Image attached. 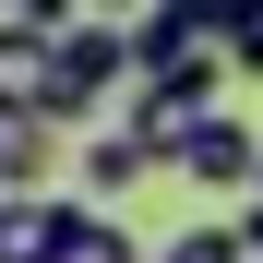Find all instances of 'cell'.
<instances>
[{"label": "cell", "instance_id": "6da1fadb", "mask_svg": "<svg viewBox=\"0 0 263 263\" xmlns=\"http://www.w3.org/2000/svg\"><path fill=\"white\" fill-rule=\"evenodd\" d=\"M132 72H144V60H132V24H120V12H72V24H60V72H48V120L72 132V120L120 108Z\"/></svg>", "mask_w": 263, "mask_h": 263}, {"label": "cell", "instance_id": "7a4b0ae2", "mask_svg": "<svg viewBox=\"0 0 263 263\" xmlns=\"http://www.w3.org/2000/svg\"><path fill=\"white\" fill-rule=\"evenodd\" d=\"M251 167H263V132L228 120V108H203L180 144H167V180H192V192H251Z\"/></svg>", "mask_w": 263, "mask_h": 263}, {"label": "cell", "instance_id": "3957f363", "mask_svg": "<svg viewBox=\"0 0 263 263\" xmlns=\"http://www.w3.org/2000/svg\"><path fill=\"white\" fill-rule=\"evenodd\" d=\"M144 180H167V156H156L132 120H120V132H96V144L72 156V192H84V203H132Z\"/></svg>", "mask_w": 263, "mask_h": 263}, {"label": "cell", "instance_id": "277c9868", "mask_svg": "<svg viewBox=\"0 0 263 263\" xmlns=\"http://www.w3.org/2000/svg\"><path fill=\"white\" fill-rule=\"evenodd\" d=\"M48 72H60V24H24V12H0V120L48 108Z\"/></svg>", "mask_w": 263, "mask_h": 263}, {"label": "cell", "instance_id": "5b68a950", "mask_svg": "<svg viewBox=\"0 0 263 263\" xmlns=\"http://www.w3.org/2000/svg\"><path fill=\"white\" fill-rule=\"evenodd\" d=\"M60 180H72V156H60V120H48V108L0 120V192H60Z\"/></svg>", "mask_w": 263, "mask_h": 263}, {"label": "cell", "instance_id": "8992f818", "mask_svg": "<svg viewBox=\"0 0 263 263\" xmlns=\"http://www.w3.org/2000/svg\"><path fill=\"white\" fill-rule=\"evenodd\" d=\"M48 263H144V239L120 228V203H84V192H60V251Z\"/></svg>", "mask_w": 263, "mask_h": 263}, {"label": "cell", "instance_id": "52a82bcc", "mask_svg": "<svg viewBox=\"0 0 263 263\" xmlns=\"http://www.w3.org/2000/svg\"><path fill=\"white\" fill-rule=\"evenodd\" d=\"M60 251V192H0V263H48Z\"/></svg>", "mask_w": 263, "mask_h": 263}, {"label": "cell", "instance_id": "ba28073f", "mask_svg": "<svg viewBox=\"0 0 263 263\" xmlns=\"http://www.w3.org/2000/svg\"><path fill=\"white\" fill-rule=\"evenodd\" d=\"M156 263H251V251H239V228H180Z\"/></svg>", "mask_w": 263, "mask_h": 263}, {"label": "cell", "instance_id": "9c48e42d", "mask_svg": "<svg viewBox=\"0 0 263 263\" xmlns=\"http://www.w3.org/2000/svg\"><path fill=\"white\" fill-rule=\"evenodd\" d=\"M228 228H239V251L263 263V192H239V215H228Z\"/></svg>", "mask_w": 263, "mask_h": 263}]
</instances>
